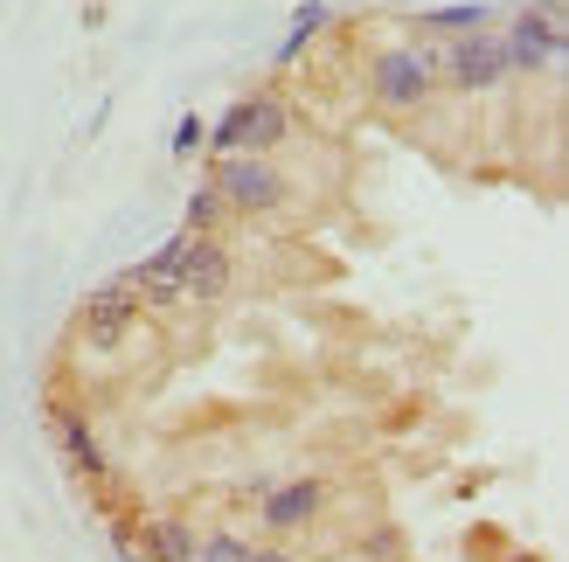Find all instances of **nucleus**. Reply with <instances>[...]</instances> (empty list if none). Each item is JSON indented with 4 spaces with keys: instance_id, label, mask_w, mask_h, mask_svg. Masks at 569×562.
I'll return each mask as SVG.
<instances>
[{
    "instance_id": "f257e3e1",
    "label": "nucleus",
    "mask_w": 569,
    "mask_h": 562,
    "mask_svg": "<svg viewBox=\"0 0 569 562\" xmlns=\"http://www.w3.org/2000/svg\"><path fill=\"white\" fill-rule=\"evenodd\" d=\"M361 91L368 104L382 111V119H417V111H431L445 98V83H438V42H382L376 56H368V70H361Z\"/></svg>"
},
{
    "instance_id": "f03ea898",
    "label": "nucleus",
    "mask_w": 569,
    "mask_h": 562,
    "mask_svg": "<svg viewBox=\"0 0 569 562\" xmlns=\"http://www.w3.org/2000/svg\"><path fill=\"white\" fill-rule=\"evenodd\" d=\"M139 333H147V305L132 299L126 278H104V285H91L77 299V313H70V341L83 354H119L132 348Z\"/></svg>"
},
{
    "instance_id": "7ed1b4c3",
    "label": "nucleus",
    "mask_w": 569,
    "mask_h": 562,
    "mask_svg": "<svg viewBox=\"0 0 569 562\" xmlns=\"http://www.w3.org/2000/svg\"><path fill=\"white\" fill-rule=\"evenodd\" d=\"M209 181H216L222 202H230V215L264 222V215L292 209V181H284L278 153H222V160H209Z\"/></svg>"
},
{
    "instance_id": "20e7f679",
    "label": "nucleus",
    "mask_w": 569,
    "mask_h": 562,
    "mask_svg": "<svg viewBox=\"0 0 569 562\" xmlns=\"http://www.w3.org/2000/svg\"><path fill=\"white\" fill-rule=\"evenodd\" d=\"M292 139V98L284 91H250L209 126V160L222 153H278Z\"/></svg>"
},
{
    "instance_id": "39448f33",
    "label": "nucleus",
    "mask_w": 569,
    "mask_h": 562,
    "mask_svg": "<svg viewBox=\"0 0 569 562\" xmlns=\"http://www.w3.org/2000/svg\"><path fill=\"white\" fill-rule=\"evenodd\" d=\"M153 258L181 278V292H188V305H222L230 299V285H237V258H230V243L222 237H194V230H174Z\"/></svg>"
},
{
    "instance_id": "423d86ee",
    "label": "nucleus",
    "mask_w": 569,
    "mask_h": 562,
    "mask_svg": "<svg viewBox=\"0 0 569 562\" xmlns=\"http://www.w3.org/2000/svg\"><path fill=\"white\" fill-rule=\"evenodd\" d=\"M562 42H569L562 0H528V8H515V21L500 28L507 77H549V70L562 63Z\"/></svg>"
},
{
    "instance_id": "0eeeda50",
    "label": "nucleus",
    "mask_w": 569,
    "mask_h": 562,
    "mask_svg": "<svg viewBox=\"0 0 569 562\" xmlns=\"http://www.w3.org/2000/svg\"><path fill=\"white\" fill-rule=\"evenodd\" d=\"M438 83L451 98H493L507 83V49L500 28H472V36H445L438 42Z\"/></svg>"
},
{
    "instance_id": "6e6552de",
    "label": "nucleus",
    "mask_w": 569,
    "mask_h": 562,
    "mask_svg": "<svg viewBox=\"0 0 569 562\" xmlns=\"http://www.w3.org/2000/svg\"><path fill=\"white\" fill-rule=\"evenodd\" d=\"M42 417H49V438H56V452H63V465H70L91 493H104V486H111V452H104V438H98V424H91V410L70 403V397H49Z\"/></svg>"
},
{
    "instance_id": "1a4fd4ad",
    "label": "nucleus",
    "mask_w": 569,
    "mask_h": 562,
    "mask_svg": "<svg viewBox=\"0 0 569 562\" xmlns=\"http://www.w3.org/2000/svg\"><path fill=\"white\" fill-rule=\"evenodd\" d=\"M327 508H333V486L320 472H292V480H271L258 493V528L264 535H306L312 521H327Z\"/></svg>"
},
{
    "instance_id": "9d476101",
    "label": "nucleus",
    "mask_w": 569,
    "mask_h": 562,
    "mask_svg": "<svg viewBox=\"0 0 569 562\" xmlns=\"http://www.w3.org/2000/svg\"><path fill=\"white\" fill-rule=\"evenodd\" d=\"M132 528L147 562H194V549H202V528L188 514H132Z\"/></svg>"
},
{
    "instance_id": "9b49d317",
    "label": "nucleus",
    "mask_w": 569,
    "mask_h": 562,
    "mask_svg": "<svg viewBox=\"0 0 569 562\" xmlns=\"http://www.w3.org/2000/svg\"><path fill=\"white\" fill-rule=\"evenodd\" d=\"M119 278L132 285V299L147 305V313H188V292H181V278L167 271L160 258H139V264H126Z\"/></svg>"
},
{
    "instance_id": "f8f14e48",
    "label": "nucleus",
    "mask_w": 569,
    "mask_h": 562,
    "mask_svg": "<svg viewBox=\"0 0 569 562\" xmlns=\"http://www.w3.org/2000/svg\"><path fill=\"white\" fill-rule=\"evenodd\" d=\"M500 14L487 8V0H459V8H423L417 14V36L423 42H445V36H472V28H493Z\"/></svg>"
},
{
    "instance_id": "ddd939ff",
    "label": "nucleus",
    "mask_w": 569,
    "mask_h": 562,
    "mask_svg": "<svg viewBox=\"0 0 569 562\" xmlns=\"http://www.w3.org/2000/svg\"><path fill=\"white\" fill-rule=\"evenodd\" d=\"M230 202H222V194H216V181L202 174V188H194L188 194V222H181V230H194V237H222V230H230Z\"/></svg>"
},
{
    "instance_id": "4468645a",
    "label": "nucleus",
    "mask_w": 569,
    "mask_h": 562,
    "mask_svg": "<svg viewBox=\"0 0 569 562\" xmlns=\"http://www.w3.org/2000/svg\"><path fill=\"white\" fill-rule=\"evenodd\" d=\"M327 21H333V8H327V0H306V8H292V36L278 42V63H299V56L312 49V36H320Z\"/></svg>"
},
{
    "instance_id": "2eb2a0df",
    "label": "nucleus",
    "mask_w": 569,
    "mask_h": 562,
    "mask_svg": "<svg viewBox=\"0 0 569 562\" xmlns=\"http://www.w3.org/2000/svg\"><path fill=\"white\" fill-rule=\"evenodd\" d=\"M258 555V542L230 535V528H216V535H202V549H194V562H250Z\"/></svg>"
},
{
    "instance_id": "dca6fc26",
    "label": "nucleus",
    "mask_w": 569,
    "mask_h": 562,
    "mask_svg": "<svg viewBox=\"0 0 569 562\" xmlns=\"http://www.w3.org/2000/svg\"><path fill=\"white\" fill-rule=\"evenodd\" d=\"M202 139H209V126H202V111H181V119H174V153L188 160L194 147H202Z\"/></svg>"
},
{
    "instance_id": "f3484780",
    "label": "nucleus",
    "mask_w": 569,
    "mask_h": 562,
    "mask_svg": "<svg viewBox=\"0 0 569 562\" xmlns=\"http://www.w3.org/2000/svg\"><path fill=\"white\" fill-rule=\"evenodd\" d=\"M500 562H535V555H528V549H521V555H500Z\"/></svg>"
}]
</instances>
